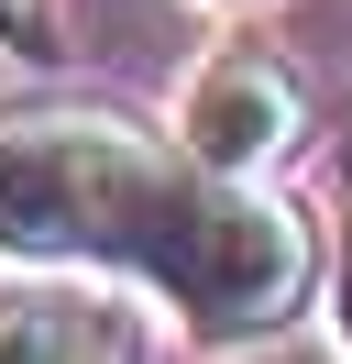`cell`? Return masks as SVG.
Instances as JSON below:
<instances>
[{
  "mask_svg": "<svg viewBox=\"0 0 352 364\" xmlns=\"http://www.w3.org/2000/svg\"><path fill=\"white\" fill-rule=\"evenodd\" d=\"M0 265L132 276L209 353H253L319 287V221L264 177H220L176 122L110 100H11L0 111Z\"/></svg>",
  "mask_w": 352,
  "mask_h": 364,
  "instance_id": "1",
  "label": "cell"
},
{
  "mask_svg": "<svg viewBox=\"0 0 352 364\" xmlns=\"http://www.w3.org/2000/svg\"><path fill=\"white\" fill-rule=\"evenodd\" d=\"M176 144L198 166H220V177H275L308 144V77L275 45H220L176 89Z\"/></svg>",
  "mask_w": 352,
  "mask_h": 364,
  "instance_id": "2",
  "label": "cell"
},
{
  "mask_svg": "<svg viewBox=\"0 0 352 364\" xmlns=\"http://www.w3.org/2000/svg\"><path fill=\"white\" fill-rule=\"evenodd\" d=\"M0 364H143V320L121 287H66V265H22L0 287Z\"/></svg>",
  "mask_w": 352,
  "mask_h": 364,
  "instance_id": "3",
  "label": "cell"
},
{
  "mask_svg": "<svg viewBox=\"0 0 352 364\" xmlns=\"http://www.w3.org/2000/svg\"><path fill=\"white\" fill-rule=\"evenodd\" d=\"M330 331H341V364H352V210L330 232Z\"/></svg>",
  "mask_w": 352,
  "mask_h": 364,
  "instance_id": "4",
  "label": "cell"
},
{
  "mask_svg": "<svg viewBox=\"0 0 352 364\" xmlns=\"http://www.w3.org/2000/svg\"><path fill=\"white\" fill-rule=\"evenodd\" d=\"M0 33L11 45H44V0H0Z\"/></svg>",
  "mask_w": 352,
  "mask_h": 364,
  "instance_id": "5",
  "label": "cell"
}]
</instances>
